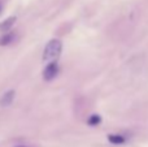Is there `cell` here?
I'll list each match as a JSON object with an SVG mask.
<instances>
[{
  "mask_svg": "<svg viewBox=\"0 0 148 147\" xmlns=\"http://www.w3.org/2000/svg\"><path fill=\"white\" fill-rule=\"evenodd\" d=\"M61 51H62L61 41H59V39H52V41H49L48 43L46 44V47H44L43 61H46V63L55 61V60L60 56Z\"/></svg>",
  "mask_w": 148,
  "mask_h": 147,
  "instance_id": "6da1fadb",
  "label": "cell"
},
{
  "mask_svg": "<svg viewBox=\"0 0 148 147\" xmlns=\"http://www.w3.org/2000/svg\"><path fill=\"white\" fill-rule=\"evenodd\" d=\"M59 74V65L56 61H51L47 64V67L43 70V78L46 81H51L53 80L56 76Z\"/></svg>",
  "mask_w": 148,
  "mask_h": 147,
  "instance_id": "7a4b0ae2",
  "label": "cell"
},
{
  "mask_svg": "<svg viewBox=\"0 0 148 147\" xmlns=\"http://www.w3.org/2000/svg\"><path fill=\"white\" fill-rule=\"evenodd\" d=\"M13 99H14V91L13 90H9L7 91V93L4 94V95L0 98V106L5 107V106H10L13 102Z\"/></svg>",
  "mask_w": 148,
  "mask_h": 147,
  "instance_id": "3957f363",
  "label": "cell"
},
{
  "mask_svg": "<svg viewBox=\"0 0 148 147\" xmlns=\"http://www.w3.org/2000/svg\"><path fill=\"white\" fill-rule=\"evenodd\" d=\"M16 22V17H9L7 20H4L1 23H0V31H4V33H8L10 30L13 25Z\"/></svg>",
  "mask_w": 148,
  "mask_h": 147,
  "instance_id": "277c9868",
  "label": "cell"
},
{
  "mask_svg": "<svg viewBox=\"0 0 148 147\" xmlns=\"http://www.w3.org/2000/svg\"><path fill=\"white\" fill-rule=\"evenodd\" d=\"M16 35L13 33H10V31H8V33H4V35L0 38V46H7V44L12 43L13 41H14Z\"/></svg>",
  "mask_w": 148,
  "mask_h": 147,
  "instance_id": "5b68a950",
  "label": "cell"
},
{
  "mask_svg": "<svg viewBox=\"0 0 148 147\" xmlns=\"http://www.w3.org/2000/svg\"><path fill=\"white\" fill-rule=\"evenodd\" d=\"M99 122H100V117L97 116V115H92V116L87 120V124L91 125V126H96Z\"/></svg>",
  "mask_w": 148,
  "mask_h": 147,
  "instance_id": "8992f818",
  "label": "cell"
},
{
  "mask_svg": "<svg viewBox=\"0 0 148 147\" xmlns=\"http://www.w3.org/2000/svg\"><path fill=\"white\" fill-rule=\"evenodd\" d=\"M108 139H109L112 143H122L123 142V138L121 137V135H109Z\"/></svg>",
  "mask_w": 148,
  "mask_h": 147,
  "instance_id": "52a82bcc",
  "label": "cell"
},
{
  "mask_svg": "<svg viewBox=\"0 0 148 147\" xmlns=\"http://www.w3.org/2000/svg\"><path fill=\"white\" fill-rule=\"evenodd\" d=\"M17 147H27V146H17Z\"/></svg>",
  "mask_w": 148,
  "mask_h": 147,
  "instance_id": "ba28073f",
  "label": "cell"
}]
</instances>
